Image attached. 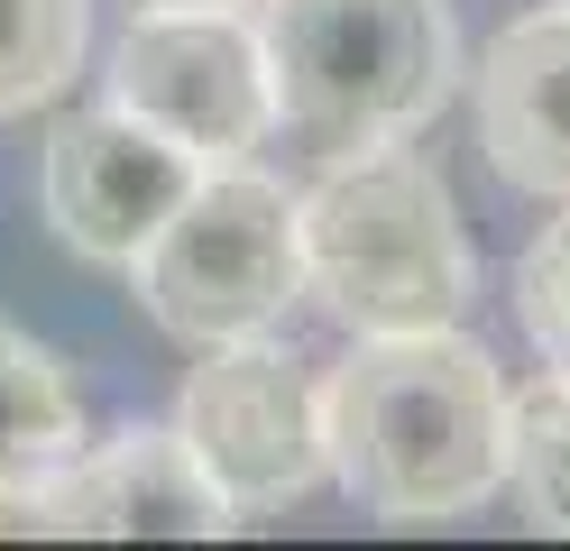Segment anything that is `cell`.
<instances>
[{"label":"cell","mask_w":570,"mask_h":551,"mask_svg":"<svg viewBox=\"0 0 570 551\" xmlns=\"http://www.w3.org/2000/svg\"><path fill=\"white\" fill-rule=\"evenodd\" d=\"M129 294L166 341L222 350L267 341L304 304V220L295 194L258 166H203L194 194L166 211V230L129 257Z\"/></svg>","instance_id":"4"},{"label":"cell","mask_w":570,"mask_h":551,"mask_svg":"<svg viewBox=\"0 0 570 551\" xmlns=\"http://www.w3.org/2000/svg\"><path fill=\"white\" fill-rule=\"evenodd\" d=\"M101 101L129 120L175 138L194 166H239L276 138V83H267V37L248 0H212V10H129L111 65H101Z\"/></svg>","instance_id":"5"},{"label":"cell","mask_w":570,"mask_h":551,"mask_svg":"<svg viewBox=\"0 0 570 551\" xmlns=\"http://www.w3.org/2000/svg\"><path fill=\"white\" fill-rule=\"evenodd\" d=\"M120 10H212V0H120Z\"/></svg>","instance_id":"14"},{"label":"cell","mask_w":570,"mask_h":551,"mask_svg":"<svg viewBox=\"0 0 570 551\" xmlns=\"http://www.w3.org/2000/svg\"><path fill=\"white\" fill-rule=\"evenodd\" d=\"M507 488L533 533H570V377L515 386V432H507Z\"/></svg>","instance_id":"12"},{"label":"cell","mask_w":570,"mask_h":551,"mask_svg":"<svg viewBox=\"0 0 570 551\" xmlns=\"http://www.w3.org/2000/svg\"><path fill=\"white\" fill-rule=\"evenodd\" d=\"M470 129L497 184H515L533 203H570V0L524 10L488 37L470 73Z\"/></svg>","instance_id":"9"},{"label":"cell","mask_w":570,"mask_h":551,"mask_svg":"<svg viewBox=\"0 0 570 551\" xmlns=\"http://www.w3.org/2000/svg\"><path fill=\"white\" fill-rule=\"evenodd\" d=\"M194 157L175 138H157L148 120H129L120 101H92V110H65L47 129V166H38V194L56 239L83 257V267H120L166 230V211L194 194Z\"/></svg>","instance_id":"7"},{"label":"cell","mask_w":570,"mask_h":551,"mask_svg":"<svg viewBox=\"0 0 570 551\" xmlns=\"http://www.w3.org/2000/svg\"><path fill=\"white\" fill-rule=\"evenodd\" d=\"M507 432L515 386L460 322L350 341L323 377L332 488H350L377 524H460L507 496Z\"/></svg>","instance_id":"1"},{"label":"cell","mask_w":570,"mask_h":551,"mask_svg":"<svg viewBox=\"0 0 570 551\" xmlns=\"http://www.w3.org/2000/svg\"><path fill=\"white\" fill-rule=\"evenodd\" d=\"M295 220H304V304L350 341L442 331L479 294V248L460 230L451 175L414 138L323 157V175L295 194Z\"/></svg>","instance_id":"2"},{"label":"cell","mask_w":570,"mask_h":551,"mask_svg":"<svg viewBox=\"0 0 570 551\" xmlns=\"http://www.w3.org/2000/svg\"><path fill=\"white\" fill-rule=\"evenodd\" d=\"M83 451V395L47 341L0 322V488H28Z\"/></svg>","instance_id":"10"},{"label":"cell","mask_w":570,"mask_h":551,"mask_svg":"<svg viewBox=\"0 0 570 551\" xmlns=\"http://www.w3.org/2000/svg\"><path fill=\"white\" fill-rule=\"evenodd\" d=\"M515 322H524L533 358H543L552 377H570V203H561V220H543L533 248L515 257Z\"/></svg>","instance_id":"13"},{"label":"cell","mask_w":570,"mask_h":551,"mask_svg":"<svg viewBox=\"0 0 570 551\" xmlns=\"http://www.w3.org/2000/svg\"><path fill=\"white\" fill-rule=\"evenodd\" d=\"M92 0H0V120L47 110L83 73Z\"/></svg>","instance_id":"11"},{"label":"cell","mask_w":570,"mask_h":551,"mask_svg":"<svg viewBox=\"0 0 570 551\" xmlns=\"http://www.w3.org/2000/svg\"><path fill=\"white\" fill-rule=\"evenodd\" d=\"M203 367L175 395V432L194 441V460L212 469L239 514H276L304 505L332 478V441H323V377L267 341H222L194 350Z\"/></svg>","instance_id":"6"},{"label":"cell","mask_w":570,"mask_h":551,"mask_svg":"<svg viewBox=\"0 0 570 551\" xmlns=\"http://www.w3.org/2000/svg\"><path fill=\"white\" fill-rule=\"evenodd\" d=\"M56 542H212L239 524V505L212 488L194 441L175 423H129L101 451L47 469Z\"/></svg>","instance_id":"8"},{"label":"cell","mask_w":570,"mask_h":551,"mask_svg":"<svg viewBox=\"0 0 570 551\" xmlns=\"http://www.w3.org/2000/svg\"><path fill=\"white\" fill-rule=\"evenodd\" d=\"M276 129L313 157L423 138L460 83L451 0H258Z\"/></svg>","instance_id":"3"}]
</instances>
